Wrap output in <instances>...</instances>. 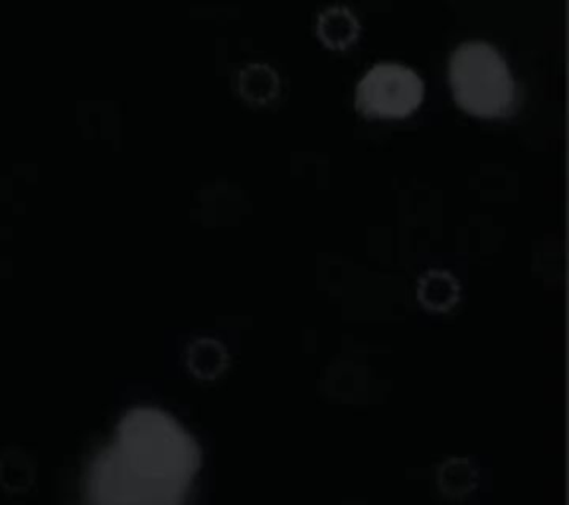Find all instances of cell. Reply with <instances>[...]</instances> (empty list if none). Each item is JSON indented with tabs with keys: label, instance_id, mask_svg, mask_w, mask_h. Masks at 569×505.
<instances>
[{
	"label": "cell",
	"instance_id": "6da1fadb",
	"mask_svg": "<svg viewBox=\"0 0 569 505\" xmlns=\"http://www.w3.org/2000/svg\"><path fill=\"white\" fill-rule=\"evenodd\" d=\"M200 468L194 436L157 407L129 408L113 444L91 461V505H184Z\"/></svg>",
	"mask_w": 569,
	"mask_h": 505
},
{
	"label": "cell",
	"instance_id": "7a4b0ae2",
	"mask_svg": "<svg viewBox=\"0 0 569 505\" xmlns=\"http://www.w3.org/2000/svg\"><path fill=\"white\" fill-rule=\"evenodd\" d=\"M449 85L455 103L477 119H505L516 111L515 75L495 46L465 42L449 58Z\"/></svg>",
	"mask_w": 569,
	"mask_h": 505
},
{
	"label": "cell",
	"instance_id": "3957f363",
	"mask_svg": "<svg viewBox=\"0 0 569 505\" xmlns=\"http://www.w3.org/2000/svg\"><path fill=\"white\" fill-rule=\"evenodd\" d=\"M426 83L401 63H378L356 85V109L366 119L396 121L418 111Z\"/></svg>",
	"mask_w": 569,
	"mask_h": 505
},
{
	"label": "cell",
	"instance_id": "277c9868",
	"mask_svg": "<svg viewBox=\"0 0 569 505\" xmlns=\"http://www.w3.org/2000/svg\"><path fill=\"white\" fill-rule=\"evenodd\" d=\"M317 32L322 44L330 50H347L348 46L355 44L360 24L350 10L332 7L320 14Z\"/></svg>",
	"mask_w": 569,
	"mask_h": 505
},
{
	"label": "cell",
	"instance_id": "5b68a950",
	"mask_svg": "<svg viewBox=\"0 0 569 505\" xmlns=\"http://www.w3.org/2000/svg\"><path fill=\"white\" fill-rule=\"evenodd\" d=\"M238 91L251 105H267L277 98L279 78L266 63H251L240 71Z\"/></svg>",
	"mask_w": 569,
	"mask_h": 505
},
{
	"label": "cell",
	"instance_id": "8992f818",
	"mask_svg": "<svg viewBox=\"0 0 569 505\" xmlns=\"http://www.w3.org/2000/svg\"><path fill=\"white\" fill-rule=\"evenodd\" d=\"M36 462L20 448L0 453V488L9 494H22L34 486Z\"/></svg>",
	"mask_w": 569,
	"mask_h": 505
},
{
	"label": "cell",
	"instance_id": "52a82bcc",
	"mask_svg": "<svg viewBox=\"0 0 569 505\" xmlns=\"http://www.w3.org/2000/svg\"><path fill=\"white\" fill-rule=\"evenodd\" d=\"M187 362L198 380H213L228 364V354L220 342L200 337L188 347Z\"/></svg>",
	"mask_w": 569,
	"mask_h": 505
},
{
	"label": "cell",
	"instance_id": "ba28073f",
	"mask_svg": "<svg viewBox=\"0 0 569 505\" xmlns=\"http://www.w3.org/2000/svg\"><path fill=\"white\" fill-rule=\"evenodd\" d=\"M459 299V284L443 271H431L419 281V301L431 311H449Z\"/></svg>",
	"mask_w": 569,
	"mask_h": 505
}]
</instances>
